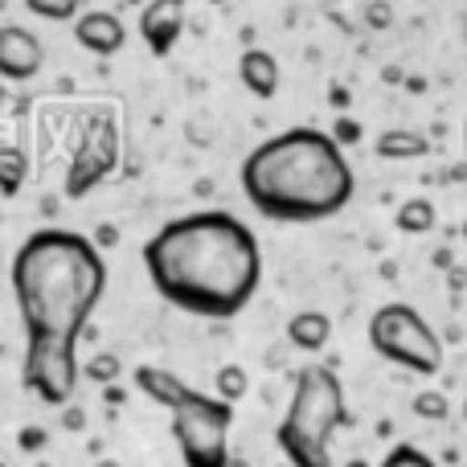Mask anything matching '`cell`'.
Returning a JSON list of instances; mask_svg holds the SVG:
<instances>
[{"label": "cell", "mask_w": 467, "mask_h": 467, "mask_svg": "<svg viewBox=\"0 0 467 467\" xmlns=\"http://www.w3.org/2000/svg\"><path fill=\"white\" fill-rule=\"evenodd\" d=\"M144 271L156 296L202 320H230L254 299L263 250L246 222L226 210H197L164 222L144 242Z\"/></svg>", "instance_id": "cell-1"}, {"label": "cell", "mask_w": 467, "mask_h": 467, "mask_svg": "<svg viewBox=\"0 0 467 467\" xmlns=\"http://www.w3.org/2000/svg\"><path fill=\"white\" fill-rule=\"evenodd\" d=\"M13 296L25 348L78 353V337L107 291L103 250L74 230H37L13 254Z\"/></svg>", "instance_id": "cell-2"}, {"label": "cell", "mask_w": 467, "mask_h": 467, "mask_svg": "<svg viewBox=\"0 0 467 467\" xmlns=\"http://www.w3.org/2000/svg\"><path fill=\"white\" fill-rule=\"evenodd\" d=\"M242 193L263 218L307 226L328 222L353 202V164L328 131L291 128L263 140L238 169Z\"/></svg>", "instance_id": "cell-3"}, {"label": "cell", "mask_w": 467, "mask_h": 467, "mask_svg": "<svg viewBox=\"0 0 467 467\" xmlns=\"http://www.w3.org/2000/svg\"><path fill=\"white\" fill-rule=\"evenodd\" d=\"M348 422L345 386L328 365H304L296 373V389L283 422L275 427V443L291 467H332V435Z\"/></svg>", "instance_id": "cell-4"}, {"label": "cell", "mask_w": 467, "mask_h": 467, "mask_svg": "<svg viewBox=\"0 0 467 467\" xmlns=\"http://www.w3.org/2000/svg\"><path fill=\"white\" fill-rule=\"evenodd\" d=\"M369 348L389 365H402L422 378L443 369V340L410 304H381L369 316Z\"/></svg>", "instance_id": "cell-5"}, {"label": "cell", "mask_w": 467, "mask_h": 467, "mask_svg": "<svg viewBox=\"0 0 467 467\" xmlns=\"http://www.w3.org/2000/svg\"><path fill=\"white\" fill-rule=\"evenodd\" d=\"M169 414V431L177 439L185 467H230L234 406L218 402L213 394H202V389H189Z\"/></svg>", "instance_id": "cell-6"}, {"label": "cell", "mask_w": 467, "mask_h": 467, "mask_svg": "<svg viewBox=\"0 0 467 467\" xmlns=\"http://www.w3.org/2000/svg\"><path fill=\"white\" fill-rule=\"evenodd\" d=\"M119 164V123L111 111H90L82 119L78 144H74L70 169H66V197L78 202L87 197L99 181H107Z\"/></svg>", "instance_id": "cell-7"}, {"label": "cell", "mask_w": 467, "mask_h": 467, "mask_svg": "<svg viewBox=\"0 0 467 467\" xmlns=\"http://www.w3.org/2000/svg\"><path fill=\"white\" fill-rule=\"evenodd\" d=\"M21 386L37 394L46 406H70L78 389V353L66 348H25Z\"/></svg>", "instance_id": "cell-8"}, {"label": "cell", "mask_w": 467, "mask_h": 467, "mask_svg": "<svg viewBox=\"0 0 467 467\" xmlns=\"http://www.w3.org/2000/svg\"><path fill=\"white\" fill-rule=\"evenodd\" d=\"M46 66V46L21 25H0V78L29 82Z\"/></svg>", "instance_id": "cell-9"}, {"label": "cell", "mask_w": 467, "mask_h": 467, "mask_svg": "<svg viewBox=\"0 0 467 467\" xmlns=\"http://www.w3.org/2000/svg\"><path fill=\"white\" fill-rule=\"evenodd\" d=\"M185 5L189 0H148L140 13V37L156 57H169L185 33Z\"/></svg>", "instance_id": "cell-10"}, {"label": "cell", "mask_w": 467, "mask_h": 467, "mask_svg": "<svg viewBox=\"0 0 467 467\" xmlns=\"http://www.w3.org/2000/svg\"><path fill=\"white\" fill-rule=\"evenodd\" d=\"M74 41L95 57H111V54L123 49L128 29H123V21L115 13H107V8H90V13L74 16Z\"/></svg>", "instance_id": "cell-11"}, {"label": "cell", "mask_w": 467, "mask_h": 467, "mask_svg": "<svg viewBox=\"0 0 467 467\" xmlns=\"http://www.w3.org/2000/svg\"><path fill=\"white\" fill-rule=\"evenodd\" d=\"M238 78L254 99H275L279 95V62L271 49H242L238 57Z\"/></svg>", "instance_id": "cell-12"}, {"label": "cell", "mask_w": 467, "mask_h": 467, "mask_svg": "<svg viewBox=\"0 0 467 467\" xmlns=\"http://www.w3.org/2000/svg\"><path fill=\"white\" fill-rule=\"evenodd\" d=\"M136 389L148 398V402L172 410V406H177L193 386H189L185 378H177V373L161 369V365H140V369H136Z\"/></svg>", "instance_id": "cell-13"}, {"label": "cell", "mask_w": 467, "mask_h": 467, "mask_svg": "<svg viewBox=\"0 0 467 467\" xmlns=\"http://www.w3.org/2000/svg\"><path fill=\"white\" fill-rule=\"evenodd\" d=\"M287 340L299 348V353H324L332 340V320L324 312H296L287 320Z\"/></svg>", "instance_id": "cell-14"}, {"label": "cell", "mask_w": 467, "mask_h": 467, "mask_svg": "<svg viewBox=\"0 0 467 467\" xmlns=\"http://www.w3.org/2000/svg\"><path fill=\"white\" fill-rule=\"evenodd\" d=\"M373 148H378L381 161H422V156H431V140L410 128H386Z\"/></svg>", "instance_id": "cell-15"}, {"label": "cell", "mask_w": 467, "mask_h": 467, "mask_svg": "<svg viewBox=\"0 0 467 467\" xmlns=\"http://www.w3.org/2000/svg\"><path fill=\"white\" fill-rule=\"evenodd\" d=\"M29 181V156L16 144H0V197H16Z\"/></svg>", "instance_id": "cell-16"}, {"label": "cell", "mask_w": 467, "mask_h": 467, "mask_svg": "<svg viewBox=\"0 0 467 467\" xmlns=\"http://www.w3.org/2000/svg\"><path fill=\"white\" fill-rule=\"evenodd\" d=\"M398 230L402 234H431L435 230V222H439V213H435V202L431 197H410V202H402L398 205Z\"/></svg>", "instance_id": "cell-17"}, {"label": "cell", "mask_w": 467, "mask_h": 467, "mask_svg": "<svg viewBox=\"0 0 467 467\" xmlns=\"http://www.w3.org/2000/svg\"><path fill=\"white\" fill-rule=\"evenodd\" d=\"M246 389H250V373L242 369V365H222V369L213 373V398H218V402H226V406L242 402Z\"/></svg>", "instance_id": "cell-18"}, {"label": "cell", "mask_w": 467, "mask_h": 467, "mask_svg": "<svg viewBox=\"0 0 467 467\" xmlns=\"http://www.w3.org/2000/svg\"><path fill=\"white\" fill-rule=\"evenodd\" d=\"M119 373H123V361L115 353H95V357H87V361L78 365V378L95 381V386H115Z\"/></svg>", "instance_id": "cell-19"}, {"label": "cell", "mask_w": 467, "mask_h": 467, "mask_svg": "<svg viewBox=\"0 0 467 467\" xmlns=\"http://www.w3.org/2000/svg\"><path fill=\"white\" fill-rule=\"evenodd\" d=\"M25 8H29L33 16H41V21H74V16L82 13V0H25Z\"/></svg>", "instance_id": "cell-20"}, {"label": "cell", "mask_w": 467, "mask_h": 467, "mask_svg": "<svg viewBox=\"0 0 467 467\" xmlns=\"http://www.w3.org/2000/svg\"><path fill=\"white\" fill-rule=\"evenodd\" d=\"M410 410L419 414V419H427V422H443L447 414H451V402H447L439 389H422V394H414Z\"/></svg>", "instance_id": "cell-21"}, {"label": "cell", "mask_w": 467, "mask_h": 467, "mask_svg": "<svg viewBox=\"0 0 467 467\" xmlns=\"http://www.w3.org/2000/svg\"><path fill=\"white\" fill-rule=\"evenodd\" d=\"M378 467H439L435 460H431L427 451H419V447H410V443H398L394 451L386 455Z\"/></svg>", "instance_id": "cell-22"}, {"label": "cell", "mask_w": 467, "mask_h": 467, "mask_svg": "<svg viewBox=\"0 0 467 467\" xmlns=\"http://www.w3.org/2000/svg\"><path fill=\"white\" fill-rule=\"evenodd\" d=\"M332 140H337V148H340V144H357V140H361V123H357V119H345V115H340V119H337V131H332Z\"/></svg>", "instance_id": "cell-23"}, {"label": "cell", "mask_w": 467, "mask_h": 467, "mask_svg": "<svg viewBox=\"0 0 467 467\" xmlns=\"http://www.w3.org/2000/svg\"><path fill=\"white\" fill-rule=\"evenodd\" d=\"M21 447H25V451H37V447H46V431H41V427H25L21 431Z\"/></svg>", "instance_id": "cell-24"}, {"label": "cell", "mask_w": 467, "mask_h": 467, "mask_svg": "<svg viewBox=\"0 0 467 467\" xmlns=\"http://www.w3.org/2000/svg\"><path fill=\"white\" fill-rule=\"evenodd\" d=\"M369 21L378 25V29H386V21H389V8H386V5H381V8L373 5V8H369Z\"/></svg>", "instance_id": "cell-25"}, {"label": "cell", "mask_w": 467, "mask_h": 467, "mask_svg": "<svg viewBox=\"0 0 467 467\" xmlns=\"http://www.w3.org/2000/svg\"><path fill=\"white\" fill-rule=\"evenodd\" d=\"M66 427L78 431V427H82V414H78V410H70V414H66Z\"/></svg>", "instance_id": "cell-26"}, {"label": "cell", "mask_w": 467, "mask_h": 467, "mask_svg": "<svg viewBox=\"0 0 467 467\" xmlns=\"http://www.w3.org/2000/svg\"><path fill=\"white\" fill-rule=\"evenodd\" d=\"M95 467H123V463H115V460H99Z\"/></svg>", "instance_id": "cell-27"}, {"label": "cell", "mask_w": 467, "mask_h": 467, "mask_svg": "<svg viewBox=\"0 0 467 467\" xmlns=\"http://www.w3.org/2000/svg\"><path fill=\"white\" fill-rule=\"evenodd\" d=\"M463 148H467V128H463Z\"/></svg>", "instance_id": "cell-28"}, {"label": "cell", "mask_w": 467, "mask_h": 467, "mask_svg": "<svg viewBox=\"0 0 467 467\" xmlns=\"http://www.w3.org/2000/svg\"><path fill=\"white\" fill-rule=\"evenodd\" d=\"M463 419H467V402H463Z\"/></svg>", "instance_id": "cell-29"}, {"label": "cell", "mask_w": 467, "mask_h": 467, "mask_svg": "<svg viewBox=\"0 0 467 467\" xmlns=\"http://www.w3.org/2000/svg\"><path fill=\"white\" fill-rule=\"evenodd\" d=\"M463 242H467V226H463Z\"/></svg>", "instance_id": "cell-30"}]
</instances>
